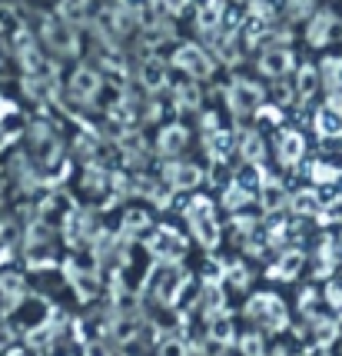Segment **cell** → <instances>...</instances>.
Wrapping results in <instances>:
<instances>
[{
  "instance_id": "obj_3",
  "label": "cell",
  "mask_w": 342,
  "mask_h": 356,
  "mask_svg": "<svg viewBox=\"0 0 342 356\" xmlns=\"http://www.w3.org/2000/svg\"><path fill=\"white\" fill-rule=\"evenodd\" d=\"M27 160L37 170H57L63 160V140L57 134V127L44 124H27Z\"/></svg>"
},
{
  "instance_id": "obj_10",
  "label": "cell",
  "mask_w": 342,
  "mask_h": 356,
  "mask_svg": "<svg viewBox=\"0 0 342 356\" xmlns=\"http://www.w3.org/2000/svg\"><path fill=\"white\" fill-rule=\"evenodd\" d=\"M200 177H203L200 167H193L187 160H170L163 167V173H160V180H166V186H173V190H193L200 184Z\"/></svg>"
},
{
  "instance_id": "obj_5",
  "label": "cell",
  "mask_w": 342,
  "mask_h": 356,
  "mask_svg": "<svg viewBox=\"0 0 342 356\" xmlns=\"http://www.w3.org/2000/svg\"><path fill=\"white\" fill-rule=\"evenodd\" d=\"M170 67H176L180 74H187L189 80H210V77H213V70H216L213 57H210V54H206L200 44L176 47V54H173Z\"/></svg>"
},
{
  "instance_id": "obj_15",
  "label": "cell",
  "mask_w": 342,
  "mask_h": 356,
  "mask_svg": "<svg viewBox=\"0 0 342 356\" xmlns=\"http://www.w3.org/2000/svg\"><path fill=\"white\" fill-rule=\"evenodd\" d=\"M319 83H323V74L316 70V67H302L299 74H296V97L299 100H312V93L319 90Z\"/></svg>"
},
{
  "instance_id": "obj_19",
  "label": "cell",
  "mask_w": 342,
  "mask_h": 356,
  "mask_svg": "<svg viewBox=\"0 0 342 356\" xmlns=\"http://www.w3.org/2000/svg\"><path fill=\"white\" fill-rule=\"evenodd\" d=\"M326 300L332 303V310H336V316L342 320V286H336V283H332V286L326 290Z\"/></svg>"
},
{
  "instance_id": "obj_6",
  "label": "cell",
  "mask_w": 342,
  "mask_h": 356,
  "mask_svg": "<svg viewBox=\"0 0 342 356\" xmlns=\"http://www.w3.org/2000/svg\"><path fill=\"white\" fill-rule=\"evenodd\" d=\"M226 97H230V107H233L236 113H259V110L266 107V90L249 77L233 80V87H230Z\"/></svg>"
},
{
  "instance_id": "obj_9",
  "label": "cell",
  "mask_w": 342,
  "mask_h": 356,
  "mask_svg": "<svg viewBox=\"0 0 342 356\" xmlns=\"http://www.w3.org/2000/svg\"><path fill=\"white\" fill-rule=\"evenodd\" d=\"M140 87L146 93H160L170 87V63L163 60V57H146L140 63Z\"/></svg>"
},
{
  "instance_id": "obj_23",
  "label": "cell",
  "mask_w": 342,
  "mask_h": 356,
  "mask_svg": "<svg viewBox=\"0 0 342 356\" xmlns=\"http://www.w3.org/2000/svg\"><path fill=\"white\" fill-rule=\"evenodd\" d=\"M0 113H3V100H0Z\"/></svg>"
},
{
  "instance_id": "obj_14",
  "label": "cell",
  "mask_w": 342,
  "mask_h": 356,
  "mask_svg": "<svg viewBox=\"0 0 342 356\" xmlns=\"http://www.w3.org/2000/svg\"><path fill=\"white\" fill-rule=\"evenodd\" d=\"M316 130H319V137H342V110L326 104L316 113Z\"/></svg>"
},
{
  "instance_id": "obj_11",
  "label": "cell",
  "mask_w": 342,
  "mask_h": 356,
  "mask_svg": "<svg viewBox=\"0 0 342 356\" xmlns=\"http://www.w3.org/2000/svg\"><path fill=\"white\" fill-rule=\"evenodd\" d=\"M276 154H280V160L286 167L299 163L302 154H306V140H302V134H296V130H280V137H276Z\"/></svg>"
},
{
  "instance_id": "obj_4",
  "label": "cell",
  "mask_w": 342,
  "mask_h": 356,
  "mask_svg": "<svg viewBox=\"0 0 342 356\" xmlns=\"http://www.w3.org/2000/svg\"><path fill=\"white\" fill-rule=\"evenodd\" d=\"M187 223H189L193 240H196V243H203V247H213V243L219 240V220H216V207H213V200H206V197L189 200Z\"/></svg>"
},
{
  "instance_id": "obj_1",
  "label": "cell",
  "mask_w": 342,
  "mask_h": 356,
  "mask_svg": "<svg viewBox=\"0 0 342 356\" xmlns=\"http://www.w3.org/2000/svg\"><path fill=\"white\" fill-rule=\"evenodd\" d=\"M37 47L50 60H77L80 57V31L63 14H47L37 27Z\"/></svg>"
},
{
  "instance_id": "obj_8",
  "label": "cell",
  "mask_w": 342,
  "mask_h": 356,
  "mask_svg": "<svg viewBox=\"0 0 342 356\" xmlns=\"http://www.w3.org/2000/svg\"><path fill=\"white\" fill-rule=\"evenodd\" d=\"M296 70V57L289 47H266L259 54V74L269 80H282Z\"/></svg>"
},
{
  "instance_id": "obj_16",
  "label": "cell",
  "mask_w": 342,
  "mask_h": 356,
  "mask_svg": "<svg viewBox=\"0 0 342 356\" xmlns=\"http://www.w3.org/2000/svg\"><path fill=\"white\" fill-rule=\"evenodd\" d=\"M280 260L282 264L273 266V273H276V277H296V273H299V266H302V253L289 250V253H282Z\"/></svg>"
},
{
  "instance_id": "obj_20",
  "label": "cell",
  "mask_w": 342,
  "mask_h": 356,
  "mask_svg": "<svg viewBox=\"0 0 342 356\" xmlns=\"http://www.w3.org/2000/svg\"><path fill=\"white\" fill-rule=\"evenodd\" d=\"M160 356H187V346L180 340H166L160 346Z\"/></svg>"
},
{
  "instance_id": "obj_18",
  "label": "cell",
  "mask_w": 342,
  "mask_h": 356,
  "mask_svg": "<svg viewBox=\"0 0 342 356\" xmlns=\"http://www.w3.org/2000/svg\"><path fill=\"white\" fill-rule=\"evenodd\" d=\"M312 177H316V184H332V180H339V170H336V167H326V163H316V167H312Z\"/></svg>"
},
{
  "instance_id": "obj_13",
  "label": "cell",
  "mask_w": 342,
  "mask_h": 356,
  "mask_svg": "<svg viewBox=\"0 0 342 356\" xmlns=\"http://www.w3.org/2000/svg\"><path fill=\"white\" fill-rule=\"evenodd\" d=\"M332 33H336V17H332V14H316V17L309 20L306 40H309L312 47H326Z\"/></svg>"
},
{
  "instance_id": "obj_12",
  "label": "cell",
  "mask_w": 342,
  "mask_h": 356,
  "mask_svg": "<svg viewBox=\"0 0 342 356\" xmlns=\"http://www.w3.org/2000/svg\"><path fill=\"white\" fill-rule=\"evenodd\" d=\"M150 247H153V253H160L163 260H180V253L187 250V240L176 230H153Z\"/></svg>"
},
{
  "instance_id": "obj_17",
  "label": "cell",
  "mask_w": 342,
  "mask_h": 356,
  "mask_svg": "<svg viewBox=\"0 0 342 356\" xmlns=\"http://www.w3.org/2000/svg\"><path fill=\"white\" fill-rule=\"evenodd\" d=\"M319 207H323V203H319V197H316V193H309V190H302V193H296V197H293V210H296V213H323Z\"/></svg>"
},
{
  "instance_id": "obj_2",
  "label": "cell",
  "mask_w": 342,
  "mask_h": 356,
  "mask_svg": "<svg viewBox=\"0 0 342 356\" xmlns=\"http://www.w3.org/2000/svg\"><path fill=\"white\" fill-rule=\"evenodd\" d=\"M107 93V74L94 63H74V70L63 80V100L77 110H90Z\"/></svg>"
},
{
  "instance_id": "obj_22",
  "label": "cell",
  "mask_w": 342,
  "mask_h": 356,
  "mask_svg": "<svg viewBox=\"0 0 342 356\" xmlns=\"http://www.w3.org/2000/svg\"><path fill=\"white\" fill-rule=\"evenodd\" d=\"M326 217H329V220H339V223H342V200H336V203H329Z\"/></svg>"
},
{
  "instance_id": "obj_7",
  "label": "cell",
  "mask_w": 342,
  "mask_h": 356,
  "mask_svg": "<svg viewBox=\"0 0 342 356\" xmlns=\"http://www.w3.org/2000/svg\"><path fill=\"white\" fill-rule=\"evenodd\" d=\"M189 127L183 124H160V134H156V154L166 156V160H183V154L189 150Z\"/></svg>"
},
{
  "instance_id": "obj_21",
  "label": "cell",
  "mask_w": 342,
  "mask_h": 356,
  "mask_svg": "<svg viewBox=\"0 0 342 356\" xmlns=\"http://www.w3.org/2000/svg\"><path fill=\"white\" fill-rule=\"evenodd\" d=\"M83 356H110V346L107 343H100V340H94V343L83 346Z\"/></svg>"
}]
</instances>
